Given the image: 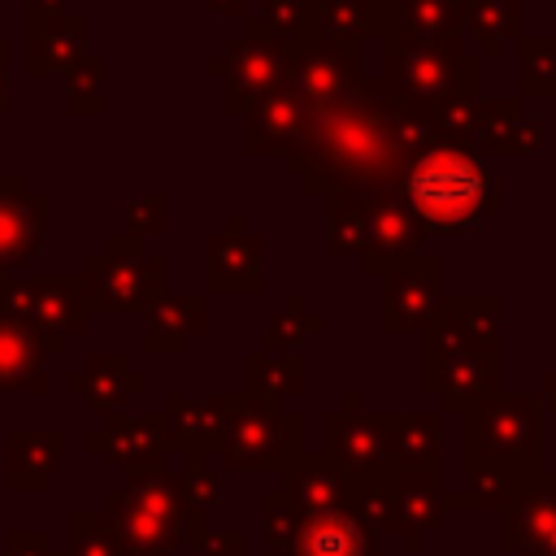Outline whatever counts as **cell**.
Masks as SVG:
<instances>
[{
  "instance_id": "1",
  "label": "cell",
  "mask_w": 556,
  "mask_h": 556,
  "mask_svg": "<svg viewBox=\"0 0 556 556\" xmlns=\"http://www.w3.org/2000/svg\"><path fill=\"white\" fill-rule=\"evenodd\" d=\"M434 143L426 113L400 109L382 96L378 78H365L352 96L313 109L300 143L282 156V174L304 195H382L395 191L404 165Z\"/></svg>"
},
{
  "instance_id": "2",
  "label": "cell",
  "mask_w": 556,
  "mask_h": 556,
  "mask_svg": "<svg viewBox=\"0 0 556 556\" xmlns=\"http://www.w3.org/2000/svg\"><path fill=\"white\" fill-rule=\"evenodd\" d=\"M500 295L447 291L421 330V387L443 413H465L500 391Z\"/></svg>"
},
{
  "instance_id": "3",
  "label": "cell",
  "mask_w": 556,
  "mask_h": 556,
  "mask_svg": "<svg viewBox=\"0 0 556 556\" xmlns=\"http://www.w3.org/2000/svg\"><path fill=\"white\" fill-rule=\"evenodd\" d=\"M395 191L404 195L421 230L443 239L478 235L482 222L500 213L495 178L486 174L482 156H473L460 143H430L426 152H417L404 165Z\"/></svg>"
},
{
  "instance_id": "4",
  "label": "cell",
  "mask_w": 556,
  "mask_h": 556,
  "mask_svg": "<svg viewBox=\"0 0 556 556\" xmlns=\"http://www.w3.org/2000/svg\"><path fill=\"white\" fill-rule=\"evenodd\" d=\"M378 87L391 104L426 113L452 100L482 96V61L465 48H426L400 35H382V74Z\"/></svg>"
},
{
  "instance_id": "5",
  "label": "cell",
  "mask_w": 556,
  "mask_h": 556,
  "mask_svg": "<svg viewBox=\"0 0 556 556\" xmlns=\"http://www.w3.org/2000/svg\"><path fill=\"white\" fill-rule=\"evenodd\" d=\"M460 465H500L521 478L543 469V408L534 391H495L460 413Z\"/></svg>"
},
{
  "instance_id": "6",
  "label": "cell",
  "mask_w": 556,
  "mask_h": 556,
  "mask_svg": "<svg viewBox=\"0 0 556 556\" xmlns=\"http://www.w3.org/2000/svg\"><path fill=\"white\" fill-rule=\"evenodd\" d=\"M78 282L87 295V313H104V317L139 313L143 317V308L169 291V261L152 252L148 243L113 230L104 235V248L87 256Z\"/></svg>"
},
{
  "instance_id": "7",
  "label": "cell",
  "mask_w": 556,
  "mask_h": 556,
  "mask_svg": "<svg viewBox=\"0 0 556 556\" xmlns=\"http://www.w3.org/2000/svg\"><path fill=\"white\" fill-rule=\"evenodd\" d=\"M304 417L287 404H265L239 391L217 456L230 473H287L304 456Z\"/></svg>"
},
{
  "instance_id": "8",
  "label": "cell",
  "mask_w": 556,
  "mask_h": 556,
  "mask_svg": "<svg viewBox=\"0 0 556 556\" xmlns=\"http://www.w3.org/2000/svg\"><path fill=\"white\" fill-rule=\"evenodd\" d=\"M0 317L22 321L26 330L39 334L48 356H61L70 339L87 330L91 313L78 274H26V278L0 274Z\"/></svg>"
},
{
  "instance_id": "9",
  "label": "cell",
  "mask_w": 556,
  "mask_h": 556,
  "mask_svg": "<svg viewBox=\"0 0 556 556\" xmlns=\"http://www.w3.org/2000/svg\"><path fill=\"white\" fill-rule=\"evenodd\" d=\"M282 52L287 48L261 26V17H243V35H230L204 61V70L213 78H222V113L226 117H243L256 96H265L269 87L282 83Z\"/></svg>"
},
{
  "instance_id": "10",
  "label": "cell",
  "mask_w": 556,
  "mask_h": 556,
  "mask_svg": "<svg viewBox=\"0 0 556 556\" xmlns=\"http://www.w3.org/2000/svg\"><path fill=\"white\" fill-rule=\"evenodd\" d=\"M282 83L308 109H326L365 83V43H334L308 35L282 52Z\"/></svg>"
},
{
  "instance_id": "11",
  "label": "cell",
  "mask_w": 556,
  "mask_h": 556,
  "mask_svg": "<svg viewBox=\"0 0 556 556\" xmlns=\"http://www.w3.org/2000/svg\"><path fill=\"white\" fill-rule=\"evenodd\" d=\"M321 456L348 478L387 473V426H382V413L365 408L361 391H348L343 408L321 413Z\"/></svg>"
},
{
  "instance_id": "12",
  "label": "cell",
  "mask_w": 556,
  "mask_h": 556,
  "mask_svg": "<svg viewBox=\"0 0 556 556\" xmlns=\"http://www.w3.org/2000/svg\"><path fill=\"white\" fill-rule=\"evenodd\" d=\"M265 235L248 230L243 213H226L222 230L204 239V291L208 295H256L265 291L261 274Z\"/></svg>"
},
{
  "instance_id": "13",
  "label": "cell",
  "mask_w": 556,
  "mask_h": 556,
  "mask_svg": "<svg viewBox=\"0 0 556 556\" xmlns=\"http://www.w3.org/2000/svg\"><path fill=\"white\" fill-rule=\"evenodd\" d=\"M443 256L417 252L400 269L382 278V330L387 334H421L443 304Z\"/></svg>"
},
{
  "instance_id": "14",
  "label": "cell",
  "mask_w": 556,
  "mask_h": 556,
  "mask_svg": "<svg viewBox=\"0 0 556 556\" xmlns=\"http://www.w3.org/2000/svg\"><path fill=\"white\" fill-rule=\"evenodd\" d=\"M87 452L100 456L104 465L126 473H148L169 465V434H165V413H113L104 426L87 434Z\"/></svg>"
},
{
  "instance_id": "15",
  "label": "cell",
  "mask_w": 556,
  "mask_h": 556,
  "mask_svg": "<svg viewBox=\"0 0 556 556\" xmlns=\"http://www.w3.org/2000/svg\"><path fill=\"white\" fill-rule=\"evenodd\" d=\"M239 404V391H169L165 395V434H169V456L182 460H208L217 456V443L230 426V413Z\"/></svg>"
},
{
  "instance_id": "16",
  "label": "cell",
  "mask_w": 556,
  "mask_h": 556,
  "mask_svg": "<svg viewBox=\"0 0 556 556\" xmlns=\"http://www.w3.org/2000/svg\"><path fill=\"white\" fill-rule=\"evenodd\" d=\"M469 0H369V35H400L426 48H465Z\"/></svg>"
},
{
  "instance_id": "17",
  "label": "cell",
  "mask_w": 556,
  "mask_h": 556,
  "mask_svg": "<svg viewBox=\"0 0 556 556\" xmlns=\"http://www.w3.org/2000/svg\"><path fill=\"white\" fill-rule=\"evenodd\" d=\"M421 222L413 217V208L404 204L400 191H382L369 200V235L361 248V269L374 278H387L391 269H400L404 261H413L421 252Z\"/></svg>"
},
{
  "instance_id": "18",
  "label": "cell",
  "mask_w": 556,
  "mask_h": 556,
  "mask_svg": "<svg viewBox=\"0 0 556 556\" xmlns=\"http://www.w3.org/2000/svg\"><path fill=\"white\" fill-rule=\"evenodd\" d=\"M543 148V122L521 96H478L473 104V156H534Z\"/></svg>"
},
{
  "instance_id": "19",
  "label": "cell",
  "mask_w": 556,
  "mask_h": 556,
  "mask_svg": "<svg viewBox=\"0 0 556 556\" xmlns=\"http://www.w3.org/2000/svg\"><path fill=\"white\" fill-rule=\"evenodd\" d=\"M48 230V200L26 182V174H0V274L22 269Z\"/></svg>"
},
{
  "instance_id": "20",
  "label": "cell",
  "mask_w": 556,
  "mask_h": 556,
  "mask_svg": "<svg viewBox=\"0 0 556 556\" xmlns=\"http://www.w3.org/2000/svg\"><path fill=\"white\" fill-rule=\"evenodd\" d=\"M308 117H313V109L287 83L269 87L243 113V152L248 156H287L300 143Z\"/></svg>"
},
{
  "instance_id": "21",
  "label": "cell",
  "mask_w": 556,
  "mask_h": 556,
  "mask_svg": "<svg viewBox=\"0 0 556 556\" xmlns=\"http://www.w3.org/2000/svg\"><path fill=\"white\" fill-rule=\"evenodd\" d=\"M387 473L443 482V417L439 413H382Z\"/></svg>"
},
{
  "instance_id": "22",
  "label": "cell",
  "mask_w": 556,
  "mask_h": 556,
  "mask_svg": "<svg viewBox=\"0 0 556 556\" xmlns=\"http://www.w3.org/2000/svg\"><path fill=\"white\" fill-rule=\"evenodd\" d=\"M65 391L87 400V408L113 417L126 408V400L148 391V374L126 361V352H91L78 369L65 374Z\"/></svg>"
},
{
  "instance_id": "23",
  "label": "cell",
  "mask_w": 556,
  "mask_h": 556,
  "mask_svg": "<svg viewBox=\"0 0 556 556\" xmlns=\"http://www.w3.org/2000/svg\"><path fill=\"white\" fill-rule=\"evenodd\" d=\"M552 530H556V469H539L500 508V547L521 556L539 547Z\"/></svg>"
},
{
  "instance_id": "24",
  "label": "cell",
  "mask_w": 556,
  "mask_h": 556,
  "mask_svg": "<svg viewBox=\"0 0 556 556\" xmlns=\"http://www.w3.org/2000/svg\"><path fill=\"white\" fill-rule=\"evenodd\" d=\"M117 491H122L130 504H139L148 517H156L161 526H169V530L182 539L187 552H191V547H195V552L204 547V539H208V517H204V513H191V508L182 504L169 465H165V469H148V473H126Z\"/></svg>"
},
{
  "instance_id": "25",
  "label": "cell",
  "mask_w": 556,
  "mask_h": 556,
  "mask_svg": "<svg viewBox=\"0 0 556 556\" xmlns=\"http://www.w3.org/2000/svg\"><path fill=\"white\" fill-rule=\"evenodd\" d=\"M65 452V430H13L4 439V486L17 495H39L52 482V473H61Z\"/></svg>"
},
{
  "instance_id": "26",
  "label": "cell",
  "mask_w": 556,
  "mask_h": 556,
  "mask_svg": "<svg viewBox=\"0 0 556 556\" xmlns=\"http://www.w3.org/2000/svg\"><path fill=\"white\" fill-rule=\"evenodd\" d=\"M282 556H382L378 534H369L348 508L334 513H300V526Z\"/></svg>"
},
{
  "instance_id": "27",
  "label": "cell",
  "mask_w": 556,
  "mask_h": 556,
  "mask_svg": "<svg viewBox=\"0 0 556 556\" xmlns=\"http://www.w3.org/2000/svg\"><path fill=\"white\" fill-rule=\"evenodd\" d=\"M208 326L204 291H165L143 308V348L152 356H178L191 334Z\"/></svg>"
},
{
  "instance_id": "28",
  "label": "cell",
  "mask_w": 556,
  "mask_h": 556,
  "mask_svg": "<svg viewBox=\"0 0 556 556\" xmlns=\"http://www.w3.org/2000/svg\"><path fill=\"white\" fill-rule=\"evenodd\" d=\"M83 56H87V17L65 9L56 17H30L26 22V74L30 78L65 74Z\"/></svg>"
},
{
  "instance_id": "29",
  "label": "cell",
  "mask_w": 556,
  "mask_h": 556,
  "mask_svg": "<svg viewBox=\"0 0 556 556\" xmlns=\"http://www.w3.org/2000/svg\"><path fill=\"white\" fill-rule=\"evenodd\" d=\"M100 513L109 517V530H113L122 556H174V552H182V539L169 526H161L156 517H148L139 504H130L122 491H109Z\"/></svg>"
},
{
  "instance_id": "30",
  "label": "cell",
  "mask_w": 556,
  "mask_h": 556,
  "mask_svg": "<svg viewBox=\"0 0 556 556\" xmlns=\"http://www.w3.org/2000/svg\"><path fill=\"white\" fill-rule=\"evenodd\" d=\"M282 491L291 495V504L300 513H334L348 508V491L352 478L343 469H334L321 452H304L287 473H282Z\"/></svg>"
},
{
  "instance_id": "31",
  "label": "cell",
  "mask_w": 556,
  "mask_h": 556,
  "mask_svg": "<svg viewBox=\"0 0 556 556\" xmlns=\"http://www.w3.org/2000/svg\"><path fill=\"white\" fill-rule=\"evenodd\" d=\"M443 530V482L439 478H395V534L408 552H421L430 534Z\"/></svg>"
},
{
  "instance_id": "32",
  "label": "cell",
  "mask_w": 556,
  "mask_h": 556,
  "mask_svg": "<svg viewBox=\"0 0 556 556\" xmlns=\"http://www.w3.org/2000/svg\"><path fill=\"white\" fill-rule=\"evenodd\" d=\"M43 361H48V348L39 343V334L26 330L22 321L0 317V391H9V395H17V391L39 395L48 387Z\"/></svg>"
},
{
  "instance_id": "33",
  "label": "cell",
  "mask_w": 556,
  "mask_h": 556,
  "mask_svg": "<svg viewBox=\"0 0 556 556\" xmlns=\"http://www.w3.org/2000/svg\"><path fill=\"white\" fill-rule=\"evenodd\" d=\"M304 391V352H248L243 356V395L265 404H287Z\"/></svg>"
},
{
  "instance_id": "34",
  "label": "cell",
  "mask_w": 556,
  "mask_h": 556,
  "mask_svg": "<svg viewBox=\"0 0 556 556\" xmlns=\"http://www.w3.org/2000/svg\"><path fill=\"white\" fill-rule=\"evenodd\" d=\"M460 35L465 43L473 39L478 61L500 56L508 39H521V0H469Z\"/></svg>"
},
{
  "instance_id": "35",
  "label": "cell",
  "mask_w": 556,
  "mask_h": 556,
  "mask_svg": "<svg viewBox=\"0 0 556 556\" xmlns=\"http://www.w3.org/2000/svg\"><path fill=\"white\" fill-rule=\"evenodd\" d=\"M321 213H326V252L361 256L365 235H369V200L352 191H330L321 195Z\"/></svg>"
},
{
  "instance_id": "36",
  "label": "cell",
  "mask_w": 556,
  "mask_h": 556,
  "mask_svg": "<svg viewBox=\"0 0 556 556\" xmlns=\"http://www.w3.org/2000/svg\"><path fill=\"white\" fill-rule=\"evenodd\" d=\"M65 113L70 117H104L109 113V61L87 52L65 74Z\"/></svg>"
},
{
  "instance_id": "37",
  "label": "cell",
  "mask_w": 556,
  "mask_h": 556,
  "mask_svg": "<svg viewBox=\"0 0 556 556\" xmlns=\"http://www.w3.org/2000/svg\"><path fill=\"white\" fill-rule=\"evenodd\" d=\"M321 330H326V317L321 313H308V304H304L300 291H287L282 304H278V313L265 326L261 348L265 352H304V339L308 334H321Z\"/></svg>"
},
{
  "instance_id": "38",
  "label": "cell",
  "mask_w": 556,
  "mask_h": 556,
  "mask_svg": "<svg viewBox=\"0 0 556 556\" xmlns=\"http://www.w3.org/2000/svg\"><path fill=\"white\" fill-rule=\"evenodd\" d=\"M348 513L369 530V534H395V478H352L348 491Z\"/></svg>"
},
{
  "instance_id": "39",
  "label": "cell",
  "mask_w": 556,
  "mask_h": 556,
  "mask_svg": "<svg viewBox=\"0 0 556 556\" xmlns=\"http://www.w3.org/2000/svg\"><path fill=\"white\" fill-rule=\"evenodd\" d=\"M308 26L334 43H365L369 39V0H313Z\"/></svg>"
},
{
  "instance_id": "40",
  "label": "cell",
  "mask_w": 556,
  "mask_h": 556,
  "mask_svg": "<svg viewBox=\"0 0 556 556\" xmlns=\"http://www.w3.org/2000/svg\"><path fill=\"white\" fill-rule=\"evenodd\" d=\"M61 556H122V547L109 530V517L100 508H70Z\"/></svg>"
},
{
  "instance_id": "41",
  "label": "cell",
  "mask_w": 556,
  "mask_h": 556,
  "mask_svg": "<svg viewBox=\"0 0 556 556\" xmlns=\"http://www.w3.org/2000/svg\"><path fill=\"white\" fill-rule=\"evenodd\" d=\"M521 96L556 100V35H521Z\"/></svg>"
},
{
  "instance_id": "42",
  "label": "cell",
  "mask_w": 556,
  "mask_h": 556,
  "mask_svg": "<svg viewBox=\"0 0 556 556\" xmlns=\"http://www.w3.org/2000/svg\"><path fill=\"white\" fill-rule=\"evenodd\" d=\"M169 226V195L165 191H135L122 208V235L139 239V243H152L161 239Z\"/></svg>"
},
{
  "instance_id": "43",
  "label": "cell",
  "mask_w": 556,
  "mask_h": 556,
  "mask_svg": "<svg viewBox=\"0 0 556 556\" xmlns=\"http://www.w3.org/2000/svg\"><path fill=\"white\" fill-rule=\"evenodd\" d=\"M169 473H174V486H178L182 504H187L191 513H204V517H208V508L222 500V473L208 469V460H182V465L169 469Z\"/></svg>"
},
{
  "instance_id": "44",
  "label": "cell",
  "mask_w": 556,
  "mask_h": 556,
  "mask_svg": "<svg viewBox=\"0 0 556 556\" xmlns=\"http://www.w3.org/2000/svg\"><path fill=\"white\" fill-rule=\"evenodd\" d=\"M308 4H313V0H265L256 17H261V26H265L282 48H291V43H300V39L313 35V26H308Z\"/></svg>"
},
{
  "instance_id": "45",
  "label": "cell",
  "mask_w": 556,
  "mask_h": 556,
  "mask_svg": "<svg viewBox=\"0 0 556 556\" xmlns=\"http://www.w3.org/2000/svg\"><path fill=\"white\" fill-rule=\"evenodd\" d=\"M295 526H300V508L291 504V495H287L282 486H269V491L261 495V530H265L269 552H282V547L291 543Z\"/></svg>"
},
{
  "instance_id": "46",
  "label": "cell",
  "mask_w": 556,
  "mask_h": 556,
  "mask_svg": "<svg viewBox=\"0 0 556 556\" xmlns=\"http://www.w3.org/2000/svg\"><path fill=\"white\" fill-rule=\"evenodd\" d=\"M4 556H61L43 530H9L4 534Z\"/></svg>"
},
{
  "instance_id": "47",
  "label": "cell",
  "mask_w": 556,
  "mask_h": 556,
  "mask_svg": "<svg viewBox=\"0 0 556 556\" xmlns=\"http://www.w3.org/2000/svg\"><path fill=\"white\" fill-rule=\"evenodd\" d=\"M200 556H248V534L243 530H208Z\"/></svg>"
},
{
  "instance_id": "48",
  "label": "cell",
  "mask_w": 556,
  "mask_h": 556,
  "mask_svg": "<svg viewBox=\"0 0 556 556\" xmlns=\"http://www.w3.org/2000/svg\"><path fill=\"white\" fill-rule=\"evenodd\" d=\"M534 400H539V408H543V413H552V417H556V369L539 374V391H534Z\"/></svg>"
},
{
  "instance_id": "49",
  "label": "cell",
  "mask_w": 556,
  "mask_h": 556,
  "mask_svg": "<svg viewBox=\"0 0 556 556\" xmlns=\"http://www.w3.org/2000/svg\"><path fill=\"white\" fill-rule=\"evenodd\" d=\"M65 13V0H26V22L30 17H56Z\"/></svg>"
},
{
  "instance_id": "50",
  "label": "cell",
  "mask_w": 556,
  "mask_h": 556,
  "mask_svg": "<svg viewBox=\"0 0 556 556\" xmlns=\"http://www.w3.org/2000/svg\"><path fill=\"white\" fill-rule=\"evenodd\" d=\"M204 9L217 17H243V0H204Z\"/></svg>"
},
{
  "instance_id": "51",
  "label": "cell",
  "mask_w": 556,
  "mask_h": 556,
  "mask_svg": "<svg viewBox=\"0 0 556 556\" xmlns=\"http://www.w3.org/2000/svg\"><path fill=\"white\" fill-rule=\"evenodd\" d=\"M4 87H9V39H0V113L9 109L4 104Z\"/></svg>"
},
{
  "instance_id": "52",
  "label": "cell",
  "mask_w": 556,
  "mask_h": 556,
  "mask_svg": "<svg viewBox=\"0 0 556 556\" xmlns=\"http://www.w3.org/2000/svg\"><path fill=\"white\" fill-rule=\"evenodd\" d=\"M521 556H556V530H552V534H547L539 547H530V552H521Z\"/></svg>"
},
{
  "instance_id": "53",
  "label": "cell",
  "mask_w": 556,
  "mask_h": 556,
  "mask_svg": "<svg viewBox=\"0 0 556 556\" xmlns=\"http://www.w3.org/2000/svg\"><path fill=\"white\" fill-rule=\"evenodd\" d=\"M248 556H252V552H248ZM261 556H282V552H269V547H265V552H261Z\"/></svg>"
}]
</instances>
